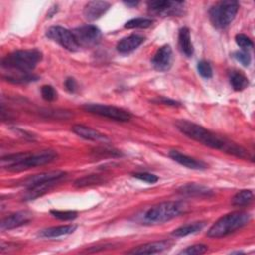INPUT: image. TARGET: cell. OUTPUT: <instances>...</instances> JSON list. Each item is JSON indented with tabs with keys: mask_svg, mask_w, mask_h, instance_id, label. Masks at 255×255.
Wrapping results in <instances>:
<instances>
[{
	"mask_svg": "<svg viewBox=\"0 0 255 255\" xmlns=\"http://www.w3.org/2000/svg\"><path fill=\"white\" fill-rule=\"evenodd\" d=\"M174 125L180 132L196 140L199 143H202L213 149H218L240 158H248V152L243 147L227 139L226 137L220 136L204 128L199 125H196L185 120H178L174 123Z\"/></svg>",
	"mask_w": 255,
	"mask_h": 255,
	"instance_id": "6da1fadb",
	"label": "cell"
},
{
	"mask_svg": "<svg viewBox=\"0 0 255 255\" xmlns=\"http://www.w3.org/2000/svg\"><path fill=\"white\" fill-rule=\"evenodd\" d=\"M187 205L182 201H164L148 208L142 215L145 224H159L184 213Z\"/></svg>",
	"mask_w": 255,
	"mask_h": 255,
	"instance_id": "7a4b0ae2",
	"label": "cell"
},
{
	"mask_svg": "<svg viewBox=\"0 0 255 255\" xmlns=\"http://www.w3.org/2000/svg\"><path fill=\"white\" fill-rule=\"evenodd\" d=\"M250 214L244 211H234L217 219L207 231L211 238H221L242 228L250 221Z\"/></svg>",
	"mask_w": 255,
	"mask_h": 255,
	"instance_id": "3957f363",
	"label": "cell"
},
{
	"mask_svg": "<svg viewBox=\"0 0 255 255\" xmlns=\"http://www.w3.org/2000/svg\"><path fill=\"white\" fill-rule=\"evenodd\" d=\"M41 60L42 53L37 49L18 50L2 60V67L12 72L32 73Z\"/></svg>",
	"mask_w": 255,
	"mask_h": 255,
	"instance_id": "277c9868",
	"label": "cell"
},
{
	"mask_svg": "<svg viewBox=\"0 0 255 255\" xmlns=\"http://www.w3.org/2000/svg\"><path fill=\"white\" fill-rule=\"evenodd\" d=\"M239 9L236 1H219L209 10V19L211 24L217 29H224L234 20Z\"/></svg>",
	"mask_w": 255,
	"mask_h": 255,
	"instance_id": "5b68a950",
	"label": "cell"
},
{
	"mask_svg": "<svg viewBox=\"0 0 255 255\" xmlns=\"http://www.w3.org/2000/svg\"><path fill=\"white\" fill-rule=\"evenodd\" d=\"M57 152L54 150H42V151H38L35 153H31V152H26L25 156L13 163L10 164L7 167L8 170L10 171H14V172H19V171H23L32 167H36V166H41V165H45L47 163H50L52 161H54L57 158Z\"/></svg>",
	"mask_w": 255,
	"mask_h": 255,
	"instance_id": "8992f818",
	"label": "cell"
},
{
	"mask_svg": "<svg viewBox=\"0 0 255 255\" xmlns=\"http://www.w3.org/2000/svg\"><path fill=\"white\" fill-rule=\"evenodd\" d=\"M82 108L86 112H89L91 114H95L101 117H106L114 121L128 122L131 118V115L128 111H125L115 106L103 105V104H85Z\"/></svg>",
	"mask_w": 255,
	"mask_h": 255,
	"instance_id": "52a82bcc",
	"label": "cell"
},
{
	"mask_svg": "<svg viewBox=\"0 0 255 255\" xmlns=\"http://www.w3.org/2000/svg\"><path fill=\"white\" fill-rule=\"evenodd\" d=\"M147 8L150 14L160 17L180 16L183 14L184 2L169 1V0H155L147 2Z\"/></svg>",
	"mask_w": 255,
	"mask_h": 255,
	"instance_id": "ba28073f",
	"label": "cell"
},
{
	"mask_svg": "<svg viewBox=\"0 0 255 255\" xmlns=\"http://www.w3.org/2000/svg\"><path fill=\"white\" fill-rule=\"evenodd\" d=\"M79 47H93L97 45L102 38V33L95 25H83L72 31Z\"/></svg>",
	"mask_w": 255,
	"mask_h": 255,
	"instance_id": "9c48e42d",
	"label": "cell"
},
{
	"mask_svg": "<svg viewBox=\"0 0 255 255\" xmlns=\"http://www.w3.org/2000/svg\"><path fill=\"white\" fill-rule=\"evenodd\" d=\"M47 37L51 40L60 44L63 48L68 51L75 52L80 47L76 42V39L72 33V31L61 27V26H53L47 30Z\"/></svg>",
	"mask_w": 255,
	"mask_h": 255,
	"instance_id": "30bf717a",
	"label": "cell"
},
{
	"mask_svg": "<svg viewBox=\"0 0 255 255\" xmlns=\"http://www.w3.org/2000/svg\"><path fill=\"white\" fill-rule=\"evenodd\" d=\"M66 176V172L61 171V170H54V171H47V172H42L38 174L31 175L27 177L23 181V185L26 188H31L39 184H43L46 182L50 181H60Z\"/></svg>",
	"mask_w": 255,
	"mask_h": 255,
	"instance_id": "8fae6325",
	"label": "cell"
},
{
	"mask_svg": "<svg viewBox=\"0 0 255 255\" xmlns=\"http://www.w3.org/2000/svg\"><path fill=\"white\" fill-rule=\"evenodd\" d=\"M172 63V50L169 45H163L154 54L151 59V64L156 71H167Z\"/></svg>",
	"mask_w": 255,
	"mask_h": 255,
	"instance_id": "7c38bea8",
	"label": "cell"
},
{
	"mask_svg": "<svg viewBox=\"0 0 255 255\" xmlns=\"http://www.w3.org/2000/svg\"><path fill=\"white\" fill-rule=\"evenodd\" d=\"M33 217V214L30 211L22 210L15 213H12L5 217L0 224L1 230H10L19 226H22L26 223H28Z\"/></svg>",
	"mask_w": 255,
	"mask_h": 255,
	"instance_id": "4fadbf2b",
	"label": "cell"
},
{
	"mask_svg": "<svg viewBox=\"0 0 255 255\" xmlns=\"http://www.w3.org/2000/svg\"><path fill=\"white\" fill-rule=\"evenodd\" d=\"M111 4L107 1H90L88 2L83 11V15L88 21H95L101 18L110 8Z\"/></svg>",
	"mask_w": 255,
	"mask_h": 255,
	"instance_id": "5bb4252c",
	"label": "cell"
},
{
	"mask_svg": "<svg viewBox=\"0 0 255 255\" xmlns=\"http://www.w3.org/2000/svg\"><path fill=\"white\" fill-rule=\"evenodd\" d=\"M172 245V242L169 240H160V241H153L148 242L133 249L129 250L128 254H155L160 253L166 249H168Z\"/></svg>",
	"mask_w": 255,
	"mask_h": 255,
	"instance_id": "9a60e30c",
	"label": "cell"
},
{
	"mask_svg": "<svg viewBox=\"0 0 255 255\" xmlns=\"http://www.w3.org/2000/svg\"><path fill=\"white\" fill-rule=\"evenodd\" d=\"M168 155L171 159H173L175 162L179 163L180 165H183L187 168L190 169H195V170H202L207 167L206 163H204L201 160H198L196 158H193L191 156H188L178 150L172 149L168 152Z\"/></svg>",
	"mask_w": 255,
	"mask_h": 255,
	"instance_id": "2e32d148",
	"label": "cell"
},
{
	"mask_svg": "<svg viewBox=\"0 0 255 255\" xmlns=\"http://www.w3.org/2000/svg\"><path fill=\"white\" fill-rule=\"evenodd\" d=\"M144 41V38L137 34H132L123 38L117 45V50L121 54H129L138 48Z\"/></svg>",
	"mask_w": 255,
	"mask_h": 255,
	"instance_id": "e0dca14e",
	"label": "cell"
},
{
	"mask_svg": "<svg viewBox=\"0 0 255 255\" xmlns=\"http://www.w3.org/2000/svg\"><path fill=\"white\" fill-rule=\"evenodd\" d=\"M72 130L78 134L79 136L85 138V139H89V140H93V141H108L109 138L102 132H100L97 129H94L90 127H86L83 125H75L72 128Z\"/></svg>",
	"mask_w": 255,
	"mask_h": 255,
	"instance_id": "ac0fdd59",
	"label": "cell"
},
{
	"mask_svg": "<svg viewBox=\"0 0 255 255\" xmlns=\"http://www.w3.org/2000/svg\"><path fill=\"white\" fill-rule=\"evenodd\" d=\"M178 47L184 56L191 57L193 55V45L191 42L190 31L187 27H182L178 32Z\"/></svg>",
	"mask_w": 255,
	"mask_h": 255,
	"instance_id": "d6986e66",
	"label": "cell"
},
{
	"mask_svg": "<svg viewBox=\"0 0 255 255\" xmlns=\"http://www.w3.org/2000/svg\"><path fill=\"white\" fill-rule=\"evenodd\" d=\"M76 228H77V226L72 225V224L53 226V227H49V228L42 230L39 233V235L41 237H45V238H56V237H60L63 235L71 234L76 230Z\"/></svg>",
	"mask_w": 255,
	"mask_h": 255,
	"instance_id": "ffe728a7",
	"label": "cell"
},
{
	"mask_svg": "<svg viewBox=\"0 0 255 255\" xmlns=\"http://www.w3.org/2000/svg\"><path fill=\"white\" fill-rule=\"evenodd\" d=\"M179 192L184 194V195H188V196H210L212 195V190H210L209 188L199 185V184H195V183H189L186 184L184 186H182L179 189Z\"/></svg>",
	"mask_w": 255,
	"mask_h": 255,
	"instance_id": "44dd1931",
	"label": "cell"
},
{
	"mask_svg": "<svg viewBox=\"0 0 255 255\" xmlns=\"http://www.w3.org/2000/svg\"><path fill=\"white\" fill-rule=\"evenodd\" d=\"M205 225V222L203 221H197V222H192V223H188L185 225H182L180 227H178L177 229H175L172 232V235L175 237H184L190 234H194L198 231H200Z\"/></svg>",
	"mask_w": 255,
	"mask_h": 255,
	"instance_id": "7402d4cb",
	"label": "cell"
},
{
	"mask_svg": "<svg viewBox=\"0 0 255 255\" xmlns=\"http://www.w3.org/2000/svg\"><path fill=\"white\" fill-rule=\"evenodd\" d=\"M5 79L9 82L15 84H27L38 80V76L33 73H20V72H11Z\"/></svg>",
	"mask_w": 255,
	"mask_h": 255,
	"instance_id": "603a6c76",
	"label": "cell"
},
{
	"mask_svg": "<svg viewBox=\"0 0 255 255\" xmlns=\"http://www.w3.org/2000/svg\"><path fill=\"white\" fill-rule=\"evenodd\" d=\"M229 82L235 91H242L248 86L247 77L239 71H233L230 73Z\"/></svg>",
	"mask_w": 255,
	"mask_h": 255,
	"instance_id": "cb8c5ba5",
	"label": "cell"
},
{
	"mask_svg": "<svg viewBox=\"0 0 255 255\" xmlns=\"http://www.w3.org/2000/svg\"><path fill=\"white\" fill-rule=\"evenodd\" d=\"M254 197L253 191L250 189H244L237 192L232 198V204L235 206H246L252 202Z\"/></svg>",
	"mask_w": 255,
	"mask_h": 255,
	"instance_id": "d4e9b609",
	"label": "cell"
},
{
	"mask_svg": "<svg viewBox=\"0 0 255 255\" xmlns=\"http://www.w3.org/2000/svg\"><path fill=\"white\" fill-rule=\"evenodd\" d=\"M103 182H104V178L101 175L90 174V175H85L81 178H78L74 182V185L76 187H86V186H91L95 184H101Z\"/></svg>",
	"mask_w": 255,
	"mask_h": 255,
	"instance_id": "484cf974",
	"label": "cell"
},
{
	"mask_svg": "<svg viewBox=\"0 0 255 255\" xmlns=\"http://www.w3.org/2000/svg\"><path fill=\"white\" fill-rule=\"evenodd\" d=\"M152 25V20L149 18H143V17H138L131 19L128 21L125 24V28L127 29H145L148 28Z\"/></svg>",
	"mask_w": 255,
	"mask_h": 255,
	"instance_id": "4316f807",
	"label": "cell"
},
{
	"mask_svg": "<svg viewBox=\"0 0 255 255\" xmlns=\"http://www.w3.org/2000/svg\"><path fill=\"white\" fill-rule=\"evenodd\" d=\"M98 157H120L123 156V153L115 148L108 147H97L92 151Z\"/></svg>",
	"mask_w": 255,
	"mask_h": 255,
	"instance_id": "83f0119b",
	"label": "cell"
},
{
	"mask_svg": "<svg viewBox=\"0 0 255 255\" xmlns=\"http://www.w3.org/2000/svg\"><path fill=\"white\" fill-rule=\"evenodd\" d=\"M51 215L60 219V220H73L78 216L77 211L74 210H56L53 209L50 211Z\"/></svg>",
	"mask_w": 255,
	"mask_h": 255,
	"instance_id": "f1b7e54d",
	"label": "cell"
},
{
	"mask_svg": "<svg viewBox=\"0 0 255 255\" xmlns=\"http://www.w3.org/2000/svg\"><path fill=\"white\" fill-rule=\"evenodd\" d=\"M207 251V246L204 244H194L191 246L186 247L185 249L181 250L179 254H184V255H199L203 254Z\"/></svg>",
	"mask_w": 255,
	"mask_h": 255,
	"instance_id": "f546056e",
	"label": "cell"
},
{
	"mask_svg": "<svg viewBox=\"0 0 255 255\" xmlns=\"http://www.w3.org/2000/svg\"><path fill=\"white\" fill-rule=\"evenodd\" d=\"M197 71L199 75L204 79H210L213 74L210 64L204 60H201L197 63Z\"/></svg>",
	"mask_w": 255,
	"mask_h": 255,
	"instance_id": "4dcf8cb0",
	"label": "cell"
},
{
	"mask_svg": "<svg viewBox=\"0 0 255 255\" xmlns=\"http://www.w3.org/2000/svg\"><path fill=\"white\" fill-rule=\"evenodd\" d=\"M235 42L242 49V51H247L253 47V43L250 38L244 34H237L235 36Z\"/></svg>",
	"mask_w": 255,
	"mask_h": 255,
	"instance_id": "1f68e13d",
	"label": "cell"
},
{
	"mask_svg": "<svg viewBox=\"0 0 255 255\" xmlns=\"http://www.w3.org/2000/svg\"><path fill=\"white\" fill-rule=\"evenodd\" d=\"M41 95L42 98L47 102H53L57 99V92L50 85H45L41 88Z\"/></svg>",
	"mask_w": 255,
	"mask_h": 255,
	"instance_id": "d6a6232c",
	"label": "cell"
},
{
	"mask_svg": "<svg viewBox=\"0 0 255 255\" xmlns=\"http://www.w3.org/2000/svg\"><path fill=\"white\" fill-rule=\"evenodd\" d=\"M233 57L239 62L241 63L244 67H248L251 63V57L250 54L248 53V51H237L233 54Z\"/></svg>",
	"mask_w": 255,
	"mask_h": 255,
	"instance_id": "836d02e7",
	"label": "cell"
},
{
	"mask_svg": "<svg viewBox=\"0 0 255 255\" xmlns=\"http://www.w3.org/2000/svg\"><path fill=\"white\" fill-rule=\"evenodd\" d=\"M132 176L147 183H155L158 180V177L156 175L148 172H135L132 174Z\"/></svg>",
	"mask_w": 255,
	"mask_h": 255,
	"instance_id": "e575fe53",
	"label": "cell"
},
{
	"mask_svg": "<svg viewBox=\"0 0 255 255\" xmlns=\"http://www.w3.org/2000/svg\"><path fill=\"white\" fill-rule=\"evenodd\" d=\"M64 85H65L66 90H67L69 93H75V92L77 91L78 85H77V82H76V80H75L74 78H67V79L65 80Z\"/></svg>",
	"mask_w": 255,
	"mask_h": 255,
	"instance_id": "d590c367",
	"label": "cell"
},
{
	"mask_svg": "<svg viewBox=\"0 0 255 255\" xmlns=\"http://www.w3.org/2000/svg\"><path fill=\"white\" fill-rule=\"evenodd\" d=\"M154 102L160 103V104H165V105H170V106H178L179 105V103H177L173 100H170V99H166V98H160V99L154 100Z\"/></svg>",
	"mask_w": 255,
	"mask_h": 255,
	"instance_id": "8d00e7d4",
	"label": "cell"
},
{
	"mask_svg": "<svg viewBox=\"0 0 255 255\" xmlns=\"http://www.w3.org/2000/svg\"><path fill=\"white\" fill-rule=\"evenodd\" d=\"M138 3H139L138 1H125L124 2V4L128 7H135L138 5Z\"/></svg>",
	"mask_w": 255,
	"mask_h": 255,
	"instance_id": "74e56055",
	"label": "cell"
}]
</instances>
